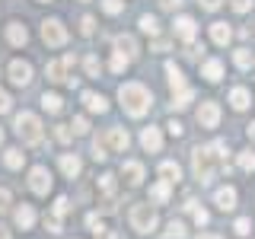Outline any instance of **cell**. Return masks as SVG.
Here are the masks:
<instances>
[{"label": "cell", "instance_id": "cell-1", "mask_svg": "<svg viewBox=\"0 0 255 239\" xmlns=\"http://www.w3.org/2000/svg\"><path fill=\"white\" fill-rule=\"evenodd\" d=\"M223 166H227V143L223 140L211 143V147H195L191 150V169H195V179L201 182V185H207Z\"/></svg>", "mask_w": 255, "mask_h": 239}, {"label": "cell", "instance_id": "cell-2", "mask_svg": "<svg viewBox=\"0 0 255 239\" xmlns=\"http://www.w3.org/2000/svg\"><path fill=\"white\" fill-rule=\"evenodd\" d=\"M118 99H122V109L128 112L131 118H143L153 106V96L143 83H122L118 86Z\"/></svg>", "mask_w": 255, "mask_h": 239}, {"label": "cell", "instance_id": "cell-3", "mask_svg": "<svg viewBox=\"0 0 255 239\" xmlns=\"http://www.w3.org/2000/svg\"><path fill=\"white\" fill-rule=\"evenodd\" d=\"M16 134L22 137V143H42V121L32 112H19L16 115Z\"/></svg>", "mask_w": 255, "mask_h": 239}, {"label": "cell", "instance_id": "cell-4", "mask_svg": "<svg viewBox=\"0 0 255 239\" xmlns=\"http://www.w3.org/2000/svg\"><path fill=\"white\" fill-rule=\"evenodd\" d=\"M128 220H131V227L137 230V233H143V236H150L156 230V211L150 204H134L131 214H128Z\"/></svg>", "mask_w": 255, "mask_h": 239}, {"label": "cell", "instance_id": "cell-5", "mask_svg": "<svg viewBox=\"0 0 255 239\" xmlns=\"http://www.w3.org/2000/svg\"><path fill=\"white\" fill-rule=\"evenodd\" d=\"M70 70H74V54H64L61 61H51V64H48V80H51V83H67V86H74Z\"/></svg>", "mask_w": 255, "mask_h": 239}, {"label": "cell", "instance_id": "cell-6", "mask_svg": "<svg viewBox=\"0 0 255 239\" xmlns=\"http://www.w3.org/2000/svg\"><path fill=\"white\" fill-rule=\"evenodd\" d=\"M42 38H45V45L61 48L64 42H67V29H64L61 19H45L42 22Z\"/></svg>", "mask_w": 255, "mask_h": 239}, {"label": "cell", "instance_id": "cell-7", "mask_svg": "<svg viewBox=\"0 0 255 239\" xmlns=\"http://www.w3.org/2000/svg\"><path fill=\"white\" fill-rule=\"evenodd\" d=\"M99 143H102L106 150H115V153H122V150H128L131 137H128V131H125V127H109V131L99 137Z\"/></svg>", "mask_w": 255, "mask_h": 239}, {"label": "cell", "instance_id": "cell-8", "mask_svg": "<svg viewBox=\"0 0 255 239\" xmlns=\"http://www.w3.org/2000/svg\"><path fill=\"white\" fill-rule=\"evenodd\" d=\"M29 188L35 191V195H48V191H51V172H48L45 166H32L29 169Z\"/></svg>", "mask_w": 255, "mask_h": 239}, {"label": "cell", "instance_id": "cell-9", "mask_svg": "<svg viewBox=\"0 0 255 239\" xmlns=\"http://www.w3.org/2000/svg\"><path fill=\"white\" fill-rule=\"evenodd\" d=\"M198 124L201 127H217L220 124V106L217 102H201V109H198Z\"/></svg>", "mask_w": 255, "mask_h": 239}, {"label": "cell", "instance_id": "cell-10", "mask_svg": "<svg viewBox=\"0 0 255 239\" xmlns=\"http://www.w3.org/2000/svg\"><path fill=\"white\" fill-rule=\"evenodd\" d=\"M10 80L16 86H29L32 83V64L29 61H13L10 64Z\"/></svg>", "mask_w": 255, "mask_h": 239}, {"label": "cell", "instance_id": "cell-11", "mask_svg": "<svg viewBox=\"0 0 255 239\" xmlns=\"http://www.w3.org/2000/svg\"><path fill=\"white\" fill-rule=\"evenodd\" d=\"M140 143L147 153H159L163 150V137H159V127H143L140 131Z\"/></svg>", "mask_w": 255, "mask_h": 239}, {"label": "cell", "instance_id": "cell-12", "mask_svg": "<svg viewBox=\"0 0 255 239\" xmlns=\"http://www.w3.org/2000/svg\"><path fill=\"white\" fill-rule=\"evenodd\" d=\"M214 204H217L220 211H233V207H236V188L233 185L217 188V191H214Z\"/></svg>", "mask_w": 255, "mask_h": 239}, {"label": "cell", "instance_id": "cell-13", "mask_svg": "<svg viewBox=\"0 0 255 239\" xmlns=\"http://www.w3.org/2000/svg\"><path fill=\"white\" fill-rule=\"evenodd\" d=\"M195 32H198V26H195L191 16H179V19H175V38H182V42H195Z\"/></svg>", "mask_w": 255, "mask_h": 239}, {"label": "cell", "instance_id": "cell-14", "mask_svg": "<svg viewBox=\"0 0 255 239\" xmlns=\"http://www.w3.org/2000/svg\"><path fill=\"white\" fill-rule=\"evenodd\" d=\"M122 172H125L128 185H140V182H143V166L137 163V159H128V163L122 166Z\"/></svg>", "mask_w": 255, "mask_h": 239}, {"label": "cell", "instance_id": "cell-15", "mask_svg": "<svg viewBox=\"0 0 255 239\" xmlns=\"http://www.w3.org/2000/svg\"><path fill=\"white\" fill-rule=\"evenodd\" d=\"M16 227L19 230H32V223H35V211H32V204H22V207H16Z\"/></svg>", "mask_w": 255, "mask_h": 239}, {"label": "cell", "instance_id": "cell-16", "mask_svg": "<svg viewBox=\"0 0 255 239\" xmlns=\"http://www.w3.org/2000/svg\"><path fill=\"white\" fill-rule=\"evenodd\" d=\"M115 48H118V54H125V58H137V42H134V35H118Z\"/></svg>", "mask_w": 255, "mask_h": 239}, {"label": "cell", "instance_id": "cell-17", "mask_svg": "<svg viewBox=\"0 0 255 239\" xmlns=\"http://www.w3.org/2000/svg\"><path fill=\"white\" fill-rule=\"evenodd\" d=\"M6 38H10V45H26L29 42V32H26L22 22H10V26H6Z\"/></svg>", "mask_w": 255, "mask_h": 239}, {"label": "cell", "instance_id": "cell-18", "mask_svg": "<svg viewBox=\"0 0 255 239\" xmlns=\"http://www.w3.org/2000/svg\"><path fill=\"white\" fill-rule=\"evenodd\" d=\"M211 38H214V45H230L233 29H230L227 22H214V26H211Z\"/></svg>", "mask_w": 255, "mask_h": 239}, {"label": "cell", "instance_id": "cell-19", "mask_svg": "<svg viewBox=\"0 0 255 239\" xmlns=\"http://www.w3.org/2000/svg\"><path fill=\"white\" fill-rule=\"evenodd\" d=\"M159 175H163V182H169V185H175V182L182 179V169H179V163L166 159V163H159Z\"/></svg>", "mask_w": 255, "mask_h": 239}, {"label": "cell", "instance_id": "cell-20", "mask_svg": "<svg viewBox=\"0 0 255 239\" xmlns=\"http://www.w3.org/2000/svg\"><path fill=\"white\" fill-rule=\"evenodd\" d=\"M61 169H64V175H67V179H74V175H80L83 163H80V156H74V153H64V156H61Z\"/></svg>", "mask_w": 255, "mask_h": 239}, {"label": "cell", "instance_id": "cell-21", "mask_svg": "<svg viewBox=\"0 0 255 239\" xmlns=\"http://www.w3.org/2000/svg\"><path fill=\"white\" fill-rule=\"evenodd\" d=\"M249 102H252V96H249V90H243V86H236V90L230 93V106H233L236 112L249 109Z\"/></svg>", "mask_w": 255, "mask_h": 239}, {"label": "cell", "instance_id": "cell-22", "mask_svg": "<svg viewBox=\"0 0 255 239\" xmlns=\"http://www.w3.org/2000/svg\"><path fill=\"white\" fill-rule=\"evenodd\" d=\"M201 77H204V80H211V83H217V80L223 77V64H220V61H204Z\"/></svg>", "mask_w": 255, "mask_h": 239}, {"label": "cell", "instance_id": "cell-23", "mask_svg": "<svg viewBox=\"0 0 255 239\" xmlns=\"http://www.w3.org/2000/svg\"><path fill=\"white\" fill-rule=\"evenodd\" d=\"M42 109L51 112V115H58V112L64 109V99H61L58 93H45V96H42Z\"/></svg>", "mask_w": 255, "mask_h": 239}, {"label": "cell", "instance_id": "cell-24", "mask_svg": "<svg viewBox=\"0 0 255 239\" xmlns=\"http://www.w3.org/2000/svg\"><path fill=\"white\" fill-rule=\"evenodd\" d=\"M166 77H169L172 93H175V90H185V77H182V70L175 67V64H166Z\"/></svg>", "mask_w": 255, "mask_h": 239}, {"label": "cell", "instance_id": "cell-25", "mask_svg": "<svg viewBox=\"0 0 255 239\" xmlns=\"http://www.w3.org/2000/svg\"><path fill=\"white\" fill-rule=\"evenodd\" d=\"M83 102H86V109H90V112H99V115L109 109V102L102 99V96H96V93H83Z\"/></svg>", "mask_w": 255, "mask_h": 239}, {"label": "cell", "instance_id": "cell-26", "mask_svg": "<svg viewBox=\"0 0 255 239\" xmlns=\"http://www.w3.org/2000/svg\"><path fill=\"white\" fill-rule=\"evenodd\" d=\"M191 99H195V93H191L188 90V86H185V90H179V93H172V109H188L191 106Z\"/></svg>", "mask_w": 255, "mask_h": 239}, {"label": "cell", "instance_id": "cell-27", "mask_svg": "<svg viewBox=\"0 0 255 239\" xmlns=\"http://www.w3.org/2000/svg\"><path fill=\"white\" fill-rule=\"evenodd\" d=\"M169 182H156V185L153 188H150V198H153V201L156 204H166V201H169Z\"/></svg>", "mask_w": 255, "mask_h": 239}, {"label": "cell", "instance_id": "cell-28", "mask_svg": "<svg viewBox=\"0 0 255 239\" xmlns=\"http://www.w3.org/2000/svg\"><path fill=\"white\" fill-rule=\"evenodd\" d=\"M3 163L10 166V169H22V163H26V153H22V150H6Z\"/></svg>", "mask_w": 255, "mask_h": 239}, {"label": "cell", "instance_id": "cell-29", "mask_svg": "<svg viewBox=\"0 0 255 239\" xmlns=\"http://www.w3.org/2000/svg\"><path fill=\"white\" fill-rule=\"evenodd\" d=\"M185 207H188V211H191V217H195V223H198V227H204V223L211 220V214H207L204 207H198V201H188Z\"/></svg>", "mask_w": 255, "mask_h": 239}, {"label": "cell", "instance_id": "cell-30", "mask_svg": "<svg viewBox=\"0 0 255 239\" xmlns=\"http://www.w3.org/2000/svg\"><path fill=\"white\" fill-rule=\"evenodd\" d=\"M233 61H236V67H243V70H246V67H252V61H255V58H252L249 48H239V51L233 54Z\"/></svg>", "mask_w": 255, "mask_h": 239}, {"label": "cell", "instance_id": "cell-31", "mask_svg": "<svg viewBox=\"0 0 255 239\" xmlns=\"http://www.w3.org/2000/svg\"><path fill=\"white\" fill-rule=\"evenodd\" d=\"M166 239H185V223L172 220L169 227H166Z\"/></svg>", "mask_w": 255, "mask_h": 239}, {"label": "cell", "instance_id": "cell-32", "mask_svg": "<svg viewBox=\"0 0 255 239\" xmlns=\"http://www.w3.org/2000/svg\"><path fill=\"white\" fill-rule=\"evenodd\" d=\"M83 67H86V77H99V74H102V64H99V58H96V54H90V58L83 61Z\"/></svg>", "mask_w": 255, "mask_h": 239}, {"label": "cell", "instance_id": "cell-33", "mask_svg": "<svg viewBox=\"0 0 255 239\" xmlns=\"http://www.w3.org/2000/svg\"><path fill=\"white\" fill-rule=\"evenodd\" d=\"M140 29L147 32V35H156V32H159V22H156V16H140Z\"/></svg>", "mask_w": 255, "mask_h": 239}, {"label": "cell", "instance_id": "cell-34", "mask_svg": "<svg viewBox=\"0 0 255 239\" xmlns=\"http://www.w3.org/2000/svg\"><path fill=\"white\" fill-rule=\"evenodd\" d=\"M54 137H58L61 143H70V140H74V131H70V124H58V127H54Z\"/></svg>", "mask_w": 255, "mask_h": 239}, {"label": "cell", "instance_id": "cell-35", "mask_svg": "<svg viewBox=\"0 0 255 239\" xmlns=\"http://www.w3.org/2000/svg\"><path fill=\"white\" fill-rule=\"evenodd\" d=\"M102 10H106L109 16H115V13L125 10V0H102Z\"/></svg>", "mask_w": 255, "mask_h": 239}, {"label": "cell", "instance_id": "cell-36", "mask_svg": "<svg viewBox=\"0 0 255 239\" xmlns=\"http://www.w3.org/2000/svg\"><path fill=\"white\" fill-rule=\"evenodd\" d=\"M128 64H131V58H125V54H118V51L112 54V70H115V74H122Z\"/></svg>", "mask_w": 255, "mask_h": 239}, {"label": "cell", "instance_id": "cell-37", "mask_svg": "<svg viewBox=\"0 0 255 239\" xmlns=\"http://www.w3.org/2000/svg\"><path fill=\"white\" fill-rule=\"evenodd\" d=\"M233 230H236L239 236H249V233H252V220H249V217H239V220L233 223Z\"/></svg>", "mask_w": 255, "mask_h": 239}, {"label": "cell", "instance_id": "cell-38", "mask_svg": "<svg viewBox=\"0 0 255 239\" xmlns=\"http://www.w3.org/2000/svg\"><path fill=\"white\" fill-rule=\"evenodd\" d=\"M239 166H243L246 172H252V169H255V153H252V150H246V153H239Z\"/></svg>", "mask_w": 255, "mask_h": 239}, {"label": "cell", "instance_id": "cell-39", "mask_svg": "<svg viewBox=\"0 0 255 239\" xmlns=\"http://www.w3.org/2000/svg\"><path fill=\"white\" fill-rule=\"evenodd\" d=\"M45 227H48V233H61V217L58 214H45Z\"/></svg>", "mask_w": 255, "mask_h": 239}, {"label": "cell", "instance_id": "cell-40", "mask_svg": "<svg viewBox=\"0 0 255 239\" xmlns=\"http://www.w3.org/2000/svg\"><path fill=\"white\" fill-rule=\"evenodd\" d=\"M70 127H74V134H90V121H86L83 115H77V118H74V124H70Z\"/></svg>", "mask_w": 255, "mask_h": 239}, {"label": "cell", "instance_id": "cell-41", "mask_svg": "<svg viewBox=\"0 0 255 239\" xmlns=\"http://www.w3.org/2000/svg\"><path fill=\"white\" fill-rule=\"evenodd\" d=\"M80 32H83V35H93V32H96V19H93V16H83V19H80Z\"/></svg>", "mask_w": 255, "mask_h": 239}, {"label": "cell", "instance_id": "cell-42", "mask_svg": "<svg viewBox=\"0 0 255 239\" xmlns=\"http://www.w3.org/2000/svg\"><path fill=\"white\" fill-rule=\"evenodd\" d=\"M99 188L106 191V195H112V191H115V175H109V172H106V175L99 179Z\"/></svg>", "mask_w": 255, "mask_h": 239}, {"label": "cell", "instance_id": "cell-43", "mask_svg": "<svg viewBox=\"0 0 255 239\" xmlns=\"http://www.w3.org/2000/svg\"><path fill=\"white\" fill-rule=\"evenodd\" d=\"M51 214H58V217L70 214V201H67V198H58V201H54V211H51Z\"/></svg>", "mask_w": 255, "mask_h": 239}, {"label": "cell", "instance_id": "cell-44", "mask_svg": "<svg viewBox=\"0 0 255 239\" xmlns=\"http://www.w3.org/2000/svg\"><path fill=\"white\" fill-rule=\"evenodd\" d=\"M252 3H255V0H230V6H233L236 13H249Z\"/></svg>", "mask_w": 255, "mask_h": 239}, {"label": "cell", "instance_id": "cell-45", "mask_svg": "<svg viewBox=\"0 0 255 239\" xmlns=\"http://www.w3.org/2000/svg\"><path fill=\"white\" fill-rule=\"evenodd\" d=\"M10 109H13L10 93H6V90H0V115H3V112H10Z\"/></svg>", "mask_w": 255, "mask_h": 239}, {"label": "cell", "instance_id": "cell-46", "mask_svg": "<svg viewBox=\"0 0 255 239\" xmlns=\"http://www.w3.org/2000/svg\"><path fill=\"white\" fill-rule=\"evenodd\" d=\"M93 233H96V239H115V233H112V230H106V227H96Z\"/></svg>", "mask_w": 255, "mask_h": 239}, {"label": "cell", "instance_id": "cell-47", "mask_svg": "<svg viewBox=\"0 0 255 239\" xmlns=\"http://www.w3.org/2000/svg\"><path fill=\"white\" fill-rule=\"evenodd\" d=\"M6 207H10V191L0 188V211H6Z\"/></svg>", "mask_w": 255, "mask_h": 239}, {"label": "cell", "instance_id": "cell-48", "mask_svg": "<svg viewBox=\"0 0 255 239\" xmlns=\"http://www.w3.org/2000/svg\"><path fill=\"white\" fill-rule=\"evenodd\" d=\"M159 6H163V10H179L182 0H159Z\"/></svg>", "mask_w": 255, "mask_h": 239}, {"label": "cell", "instance_id": "cell-49", "mask_svg": "<svg viewBox=\"0 0 255 239\" xmlns=\"http://www.w3.org/2000/svg\"><path fill=\"white\" fill-rule=\"evenodd\" d=\"M198 3H201L204 10H217V6L223 3V0H198Z\"/></svg>", "mask_w": 255, "mask_h": 239}, {"label": "cell", "instance_id": "cell-50", "mask_svg": "<svg viewBox=\"0 0 255 239\" xmlns=\"http://www.w3.org/2000/svg\"><path fill=\"white\" fill-rule=\"evenodd\" d=\"M182 131H185V127H182L179 121H169V134H175V137H179V134H182Z\"/></svg>", "mask_w": 255, "mask_h": 239}, {"label": "cell", "instance_id": "cell-51", "mask_svg": "<svg viewBox=\"0 0 255 239\" xmlns=\"http://www.w3.org/2000/svg\"><path fill=\"white\" fill-rule=\"evenodd\" d=\"M246 134H249V140H252V143H255V121H252V124H249V127H246Z\"/></svg>", "mask_w": 255, "mask_h": 239}, {"label": "cell", "instance_id": "cell-52", "mask_svg": "<svg viewBox=\"0 0 255 239\" xmlns=\"http://www.w3.org/2000/svg\"><path fill=\"white\" fill-rule=\"evenodd\" d=\"M0 239H10V230L6 227H0Z\"/></svg>", "mask_w": 255, "mask_h": 239}, {"label": "cell", "instance_id": "cell-53", "mask_svg": "<svg viewBox=\"0 0 255 239\" xmlns=\"http://www.w3.org/2000/svg\"><path fill=\"white\" fill-rule=\"evenodd\" d=\"M198 239H220V236H214V233H201Z\"/></svg>", "mask_w": 255, "mask_h": 239}, {"label": "cell", "instance_id": "cell-54", "mask_svg": "<svg viewBox=\"0 0 255 239\" xmlns=\"http://www.w3.org/2000/svg\"><path fill=\"white\" fill-rule=\"evenodd\" d=\"M38 3H51V0H38Z\"/></svg>", "mask_w": 255, "mask_h": 239}, {"label": "cell", "instance_id": "cell-55", "mask_svg": "<svg viewBox=\"0 0 255 239\" xmlns=\"http://www.w3.org/2000/svg\"><path fill=\"white\" fill-rule=\"evenodd\" d=\"M0 143H3V131H0Z\"/></svg>", "mask_w": 255, "mask_h": 239}]
</instances>
